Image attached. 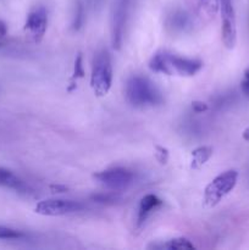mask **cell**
<instances>
[{"label": "cell", "mask_w": 249, "mask_h": 250, "mask_svg": "<svg viewBox=\"0 0 249 250\" xmlns=\"http://www.w3.org/2000/svg\"><path fill=\"white\" fill-rule=\"evenodd\" d=\"M203 62L198 59L183 58L167 51H159L149 61V68L153 72L164 73L167 76H186L190 77L199 72Z\"/></svg>", "instance_id": "obj_1"}, {"label": "cell", "mask_w": 249, "mask_h": 250, "mask_svg": "<svg viewBox=\"0 0 249 250\" xmlns=\"http://www.w3.org/2000/svg\"><path fill=\"white\" fill-rule=\"evenodd\" d=\"M124 93L127 102L134 107L156 106L164 102L160 90L144 76H132L127 81Z\"/></svg>", "instance_id": "obj_2"}, {"label": "cell", "mask_w": 249, "mask_h": 250, "mask_svg": "<svg viewBox=\"0 0 249 250\" xmlns=\"http://www.w3.org/2000/svg\"><path fill=\"white\" fill-rule=\"evenodd\" d=\"M112 84V62L110 54L105 49L94 56L90 75V87L97 97H105Z\"/></svg>", "instance_id": "obj_3"}, {"label": "cell", "mask_w": 249, "mask_h": 250, "mask_svg": "<svg viewBox=\"0 0 249 250\" xmlns=\"http://www.w3.org/2000/svg\"><path fill=\"white\" fill-rule=\"evenodd\" d=\"M238 171L227 170L214 178L204 189V205L214 208L228 195L238 182Z\"/></svg>", "instance_id": "obj_4"}, {"label": "cell", "mask_w": 249, "mask_h": 250, "mask_svg": "<svg viewBox=\"0 0 249 250\" xmlns=\"http://www.w3.org/2000/svg\"><path fill=\"white\" fill-rule=\"evenodd\" d=\"M94 180L111 192L124 190L133 183L134 173L124 167H111L94 173Z\"/></svg>", "instance_id": "obj_5"}, {"label": "cell", "mask_w": 249, "mask_h": 250, "mask_svg": "<svg viewBox=\"0 0 249 250\" xmlns=\"http://www.w3.org/2000/svg\"><path fill=\"white\" fill-rule=\"evenodd\" d=\"M83 209H84V205L81 202L53 198V199L41 200L34 208V211L42 216H65V215L82 211Z\"/></svg>", "instance_id": "obj_6"}, {"label": "cell", "mask_w": 249, "mask_h": 250, "mask_svg": "<svg viewBox=\"0 0 249 250\" xmlns=\"http://www.w3.org/2000/svg\"><path fill=\"white\" fill-rule=\"evenodd\" d=\"M221 12L222 43L227 49H233L237 43V23L232 0H217Z\"/></svg>", "instance_id": "obj_7"}, {"label": "cell", "mask_w": 249, "mask_h": 250, "mask_svg": "<svg viewBox=\"0 0 249 250\" xmlns=\"http://www.w3.org/2000/svg\"><path fill=\"white\" fill-rule=\"evenodd\" d=\"M129 0H116L112 6L111 19H110V34H111L112 48L119 50L122 45L124 34V27L128 15Z\"/></svg>", "instance_id": "obj_8"}, {"label": "cell", "mask_w": 249, "mask_h": 250, "mask_svg": "<svg viewBox=\"0 0 249 250\" xmlns=\"http://www.w3.org/2000/svg\"><path fill=\"white\" fill-rule=\"evenodd\" d=\"M48 28V12L45 7H34L24 22V31L34 42H41Z\"/></svg>", "instance_id": "obj_9"}, {"label": "cell", "mask_w": 249, "mask_h": 250, "mask_svg": "<svg viewBox=\"0 0 249 250\" xmlns=\"http://www.w3.org/2000/svg\"><path fill=\"white\" fill-rule=\"evenodd\" d=\"M163 205V200L154 194H146L141 199L137 214V226H142L146 221L151 212L155 211L158 208Z\"/></svg>", "instance_id": "obj_10"}, {"label": "cell", "mask_w": 249, "mask_h": 250, "mask_svg": "<svg viewBox=\"0 0 249 250\" xmlns=\"http://www.w3.org/2000/svg\"><path fill=\"white\" fill-rule=\"evenodd\" d=\"M167 27L172 29L173 32H186L192 27V21H190L188 14L185 11H175L167 19Z\"/></svg>", "instance_id": "obj_11"}, {"label": "cell", "mask_w": 249, "mask_h": 250, "mask_svg": "<svg viewBox=\"0 0 249 250\" xmlns=\"http://www.w3.org/2000/svg\"><path fill=\"white\" fill-rule=\"evenodd\" d=\"M0 187L11 188L17 192H24L27 189L26 185L7 168L0 167Z\"/></svg>", "instance_id": "obj_12"}, {"label": "cell", "mask_w": 249, "mask_h": 250, "mask_svg": "<svg viewBox=\"0 0 249 250\" xmlns=\"http://www.w3.org/2000/svg\"><path fill=\"white\" fill-rule=\"evenodd\" d=\"M212 155V148L208 146H202L195 148L190 154V168L193 170H198L202 167L203 165L209 161V159Z\"/></svg>", "instance_id": "obj_13"}, {"label": "cell", "mask_w": 249, "mask_h": 250, "mask_svg": "<svg viewBox=\"0 0 249 250\" xmlns=\"http://www.w3.org/2000/svg\"><path fill=\"white\" fill-rule=\"evenodd\" d=\"M148 248H154V249H168V250H182V249H194V244L187 238H173L167 241L166 243L163 244H153V246H149Z\"/></svg>", "instance_id": "obj_14"}, {"label": "cell", "mask_w": 249, "mask_h": 250, "mask_svg": "<svg viewBox=\"0 0 249 250\" xmlns=\"http://www.w3.org/2000/svg\"><path fill=\"white\" fill-rule=\"evenodd\" d=\"M24 234L17 229H10V227L0 226V239H19L22 238Z\"/></svg>", "instance_id": "obj_15"}, {"label": "cell", "mask_w": 249, "mask_h": 250, "mask_svg": "<svg viewBox=\"0 0 249 250\" xmlns=\"http://www.w3.org/2000/svg\"><path fill=\"white\" fill-rule=\"evenodd\" d=\"M155 158L159 163L165 165L168 160V150L166 148H164V146H155Z\"/></svg>", "instance_id": "obj_16"}, {"label": "cell", "mask_w": 249, "mask_h": 250, "mask_svg": "<svg viewBox=\"0 0 249 250\" xmlns=\"http://www.w3.org/2000/svg\"><path fill=\"white\" fill-rule=\"evenodd\" d=\"M202 6L207 10V12L214 15L219 9V1L217 0H200Z\"/></svg>", "instance_id": "obj_17"}, {"label": "cell", "mask_w": 249, "mask_h": 250, "mask_svg": "<svg viewBox=\"0 0 249 250\" xmlns=\"http://www.w3.org/2000/svg\"><path fill=\"white\" fill-rule=\"evenodd\" d=\"M84 75V71H83V65H82V56L78 55L77 59H76L75 62V71H73L72 80H77L78 77H83Z\"/></svg>", "instance_id": "obj_18"}, {"label": "cell", "mask_w": 249, "mask_h": 250, "mask_svg": "<svg viewBox=\"0 0 249 250\" xmlns=\"http://www.w3.org/2000/svg\"><path fill=\"white\" fill-rule=\"evenodd\" d=\"M241 89L242 92H243V94L249 98V68H247V70L244 71L243 80H242L241 82Z\"/></svg>", "instance_id": "obj_19"}, {"label": "cell", "mask_w": 249, "mask_h": 250, "mask_svg": "<svg viewBox=\"0 0 249 250\" xmlns=\"http://www.w3.org/2000/svg\"><path fill=\"white\" fill-rule=\"evenodd\" d=\"M77 17H75V22H73V28H76V29H78L81 27V24H82V22H83V9H82V6H80L78 7V10H77Z\"/></svg>", "instance_id": "obj_20"}, {"label": "cell", "mask_w": 249, "mask_h": 250, "mask_svg": "<svg viewBox=\"0 0 249 250\" xmlns=\"http://www.w3.org/2000/svg\"><path fill=\"white\" fill-rule=\"evenodd\" d=\"M192 109L193 111L198 112V114H200V112H205L208 110V105L205 104V103L203 102H194L192 104Z\"/></svg>", "instance_id": "obj_21"}, {"label": "cell", "mask_w": 249, "mask_h": 250, "mask_svg": "<svg viewBox=\"0 0 249 250\" xmlns=\"http://www.w3.org/2000/svg\"><path fill=\"white\" fill-rule=\"evenodd\" d=\"M6 33H7L6 24H5L4 21L0 20V38H4V37L6 36Z\"/></svg>", "instance_id": "obj_22"}, {"label": "cell", "mask_w": 249, "mask_h": 250, "mask_svg": "<svg viewBox=\"0 0 249 250\" xmlns=\"http://www.w3.org/2000/svg\"><path fill=\"white\" fill-rule=\"evenodd\" d=\"M242 137H243L244 141L249 142V127H248V128L244 129V132H243V134H242Z\"/></svg>", "instance_id": "obj_23"}, {"label": "cell", "mask_w": 249, "mask_h": 250, "mask_svg": "<svg viewBox=\"0 0 249 250\" xmlns=\"http://www.w3.org/2000/svg\"><path fill=\"white\" fill-rule=\"evenodd\" d=\"M51 188H54V189H55V190H60V193L63 192V190L66 189L65 187H60V186H53V187H51Z\"/></svg>", "instance_id": "obj_24"}, {"label": "cell", "mask_w": 249, "mask_h": 250, "mask_svg": "<svg viewBox=\"0 0 249 250\" xmlns=\"http://www.w3.org/2000/svg\"><path fill=\"white\" fill-rule=\"evenodd\" d=\"M0 45H1V43H0Z\"/></svg>", "instance_id": "obj_25"}]
</instances>
